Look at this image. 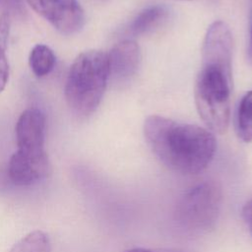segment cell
<instances>
[{
  "label": "cell",
  "instance_id": "3",
  "mask_svg": "<svg viewBox=\"0 0 252 252\" xmlns=\"http://www.w3.org/2000/svg\"><path fill=\"white\" fill-rule=\"evenodd\" d=\"M109 78L108 55L101 50L80 53L70 66L64 95L70 109L86 117L95 111Z\"/></svg>",
  "mask_w": 252,
  "mask_h": 252
},
{
  "label": "cell",
  "instance_id": "11",
  "mask_svg": "<svg viewBox=\"0 0 252 252\" xmlns=\"http://www.w3.org/2000/svg\"><path fill=\"white\" fill-rule=\"evenodd\" d=\"M11 27V16L1 14L0 16V93L4 91L9 80V62L6 55L8 38Z\"/></svg>",
  "mask_w": 252,
  "mask_h": 252
},
{
  "label": "cell",
  "instance_id": "16",
  "mask_svg": "<svg viewBox=\"0 0 252 252\" xmlns=\"http://www.w3.org/2000/svg\"><path fill=\"white\" fill-rule=\"evenodd\" d=\"M26 2L37 13H39V6H38V0H26Z\"/></svg>",
  "mask_w": 252,
  "mask_h": 252
},
{
  "label": "cell",
  "instance_id": "10",
  "mask_svg": "<svg viewBox=\"0 0 252 252\" xmlns=\"http://www.w3.org/2000/svg\"><path fill=\"white\" fill-rule=\"evenodd\" d=\"M56 56L53 50L45 45L38 43L32 47L29 57L31 70L37 78L47 76L55 67Z\"/></svg>",
  "mask_w": 252,
  "mask_h": 252
},
{
  "label": "cell",
  "instance_id": "4",
  "mask_svg": "<svg viewBox=\"0 0 252 252\" xmlns=\"http://www.w3.org/2000/svg\"><path fill=\"white\" fill-rule=\"evenodd\" d=\"M222 203L220 186L212 180L195 183L178 197L173 219L188 233H205L215 227Z\"/></svg>",
  "mask_w": 252,
  "mask_h": 252
},
{
  "label": "cell",
  "instance_id": "2",
  "mask_svg": "<svg viewBox=\"0 0 252 252\" xmlns=\"http://www.w3.org/2000/svg\"><path fill=\"white\" fill-rule=\"evenodd\" d=\"M144 135L162 164L185 175L198 174L206 169L217 150L213 132L158 115H151L145 120Z\"/></svg>",
  "mask_w": 252,
  "mask_h": 252
},
{
  "label": "cell",
  "instance_id": "7",
  "mask_svg": "<svg viewBox=\"0 0 252 252\" xmlns=\"http://www.w3.org/2000/svg\"><path fill=\"white\" fill-rule=\"evenodd\" d=\"M48 155L27 156L15 152L8 162L7 173L10 180L18 186L32 185L47 177L50 173Z\"/></svg>",
  "mask_w": 252,
  "mask_h": 252
},
{
  "label": "cell",
  "instance_id": "8",
  "mask_svg": "<svg viewBox=\"0 0 252 252\" xmlns=\"http://www.w3.org/2000/svg\"><path fill=\"white\" fill-rule=\"evenodd\" d=\"M108 55L109 77L117 81H126L137 72L141 62V50L132 39H124L116 43Z\"/></svg>",
  "mask_w": 252,
  "mask_h": 252
},
{
  "label": "cell",
  "instance_id": "5",
  "mask_svg": "<svg viewBox=\"0 0 252 252\" xmlns=\"http://www.w3.org/2000/svg\"><path fill=\"white\" fill-rule=\"evenodd\" d=\"M45 115L35 107L26 109L16 124L17 152L27 156L46 155L45 143Z\"/></svg>",
  "mask_w": 252,
  "mask_h": 252
},
{
  "label": "cell",
  "instance_id": "6",
  "mask_svg": "<svg viewBox=\"0 0 252 252\" xmlns=\"http://www.w3.org/2000/svg\"><path fill=\"white\" fill-rule=\"evenodd\" d=\"M39 14L60 33L71 35L85 25V12L78 0H38Z\"/></svg>",
  "mask_w": 252,
  "mask_h": 252
},
{
  "label": "cell",
  "instance_id": "15",
  "mask_svg": "<svg viewBox=\"0 0 252 252\" xmlns=\"http://www.w3.org/2000/svg\"><path fill=\"white\" fill-rule=\"evenodd\" d=\"M248 55L249 59L252 62V12H250V36H249V45H248Z\"/></svg>",
  "mask_w": 252,
  "mask_h": 252
},
{
  "label": "cell",
  "instance_id": "9",
  "mask_svg": "<svg viewBox=\"0 0 252 252\" xmlns=\"http://www.w3.org/2000/svg\"><path fill=\"white\" fill-rule=\"evenodd\" d=\"M168 11L164 6L154 5L144 9L131 22L128 32L131 35L144 34L158 26L167 17Z\"/></svg>",
  "mask_w": 252,
  "mask_h": 252
},
{
  "label": "cell",
  "instance_id": "14",
  "mask_svg": "<svg viewBox=\"0 0 252 252\" xmlns=\"http://www.w3.org/2000/svg\"><path fill=\"white\" fill-rule=\"evenodd\" d=\"M0 10L10 16L23 17L26 14L23 0H0Z\"/></svg>",
  "mask_w": 252,
  "mask_h": 252
},
{
  "label": "cell",
  "instance_id": "17",
  "mask_svg": "<svg viewBox=\"0 0 252 252\" xmlns=\"http://www.w3.org/2000/svg\"><path fill=\"white\" fill-rule=\"evenodd\" d=\"M125 252H156V251H153V250H150V249H146V248H132V249H129Z\"/></svg>",
  "mask_w": 252,
  "mask_h": 252
},
{
  "label": "cell",
  "instance_id": "1",
  "mask_svg": "<svg viewBox=\"0 0 252 252\" xmlns=\"http://www.w3.org/2000/svg\"><path fill=\"white\" fill-rule=\"evenodd\" d=\"M232 35L222 21L208 29L202 47V65L195 84L198 113L211 132H226L232 92Z\"/></svg>",
  "mask_w": 252,
  "mask_h": 252
},
{
  "label": "cell",
  "instance_id": "12",
  "mask_svg": "<svg viewBox=\"0 0 252 252\" xmlns=\"http://www.w3.org/2000/svg\"><path fill=\"white\" fill-rule=\"evenodd\" d=\"M10 252H51L50 239L45 232L33 230L15 243Z\"/></svg>",
  "mask_w": 252,
  "mask_h": 252
},
{
  "label": "cell",
  "instance_id": "13",
  "mask_svg": "<svg viewBox=\"0 0 252 252\" xmlns=\"http://www.w3.org/2000/svg\"><path fill=\"white\" fill-rule=\"evenodd\" d=\"M237 134L246 143L252 141V91L242 98L237 110Z\"/></svg>",
  "mask_w": 252,
  "mask_h": 252
},
{
  "label": "cell",
  "instance_id": "18",
  "mask_svg": "<svg viewBox=\"0 0 252 252\" xmlns=\"http://www.w3.org/2000/svg\"><path fill=\"white\" fill-rule=\"evenodd\" d=\"M159 252H175V251H159Z\"/></svg>",
  "mask_w": 252,
  "mask_h": 252
}]
</instances>
